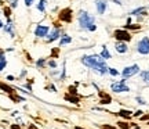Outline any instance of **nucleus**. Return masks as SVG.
Wrapping results in <instances>:
<instances>
[{
    "label": "nucleus",
    "mask_w": 149,
    "mask_h": 129,
    "mask_svg": "<svg viewBox=\"0 0 149 129\" xmlns=\"http://www.w3.org/2000/svg\"><path fill=\"white\" fill-rule=\"evenodd\" d=\"M80 63L84 65L86 68L94 71L100 76L108 75L109 65H108L107 60H104L100 54H83L80 57Z\"/></svg>",
    "instance_id": "nucleus-1"
},
{
    "label": "nucleus",
    "mask_w": 149,
    "mask_h": 129,
    "mask_svg": "<svg viewBox=\"0 0 149 129\" xmlns=\"http://www.w3.org/2000/svg\"><path fill=\"white\" fill-rule=\"evenodd\" d=\"M76 20H77L79 29H81V31H87V32H95L97 29H98V25L95 24V17L93 16V14H90L88 11L83 10V8L77 11Z\"/></svg>",
    "instance_id": "nucleus-2"
},
{
    "label": "nucleus",
    "mask_w": 149,
    "mask_h": 129,
    "mask_svg": "<svg viewBox=\"0 0 149 129\" xmlns=\"http://www.w3.org/2000/svg\"><path fill=\"white\" fill-rule=\"evenodd\" d=\"M109 87H111V90L113 92V93H116V94L131 92V87L127 85V79H124V78H122L120 81H113Z\"/></svg>",
    "instance_id": "nucleus-3"
},
{
    "label": "nucleus",
    "mask_w": 149,
    "mask_h": 129,
    "mask_svg": "<svg viewBox=\"0 0 149 129\" xmlns=\"http://www.w3.org/2000/svg\"><path fill=\"white\" fill-rule=\"evenodd\" d=\"M112 38L115 40H120V42H126V43H130L133 40V33L124 29V28H116L113 32H112Z\"/></svg>",
    "instance_id": "nucleus-4"
},
{
    "label": "nucleus",
    "mask_w": 149,
    "mask_h": 129,
    "mask_svg": "<svg viewBox=\"0 0 149 129\" xmlns=\"http://www.w3.org/2000/svg\"><path fill=\"white\" fill-rule=\"evenodd\" d=\"M135 51L139 54V56H149V36H142L139 38L135 43Z\"/></svg>",
    "instance_id": "nucleus-5"
},
{
    "label": "nucleus",
    "mask_w": 149,
    "mask_h": 129,
    "mask_svg": "<svg viewBox=\"0 0 149 129\" xmlns=\"http://www.w3.org/2000/svg\"><path fill=\"white\" fill-rule=\"evenodd\" d=\"M139 71H141V67H139V64L134 63V64H131V65L124 67V68L120 71V76H122V78H124V79H130V78H133V76L138 75Z\"/></svg>",
    "instance_id": "nucleus-6"
},
{
    "label": "nucleus",
    "mask_w": 149,
    "mask_h": 129,
    "mask_svg": "<svg viewBox=\"0 0 149 129\" xmlns=\"http://www.w3.org/2000/svg\"><path fill=\"white\" fill-rule=\"evenodd\" d=\"M62 33H64V29H62V25H59V24H55L54 28L50 31V33L47 35V38L44 39L46 43H54L59 40V38L62 36Z\"/></svg>",
    "instance_id": "nucleus-7"
},
{
    "label": "nucleus",
    "mask_w": 149,
    "mask_h": 129,
    "mask_svg": "<svg viewBox=\"0 0 149 129\" xmlns=\"http://www.w3.org/2000/svg\"><path fill=\"white\" fill-rule=\"evenodd\" d=\"M58 20L64 24H72L73 21V10L72 7H64L58 11Z\"/></svg>",
    "instance_id": "nucleus-8"
},
{
    "label": "nucleus",
    "mask_w": 149,
    "mask_h": 129,
    "mask_svg": "<svg viewBox=\"0 0 149 129\" xmlns=\"http://www.w3.org/2000/svg\"><path fill=\"white\" fill-rule=\"evenodd\" d=\"M50 31H51L50 25H47V24H37L33 33H35V38L36 39H46L47 35L50 33Z\"/></svg>",
    "instance_id": "nucleus-9"
},
{
    "label": "nucleus",
    "mask_w": 149,
    "mask_h": 129,
    "mask_svg": "<svg viewBox=\"0 0 149 129\" xmlns=\"http://www.w3.org/2000/svg\"><path fill=\"white\" fill-rule=\"evenodd\" d=\"M113 47H115V51H116L117 54H120V56H124V54H127L128 51H130V46H128V43L120 42V40H115Z\"/></svg>",
    "instance_id": "nucleus-10"
},
{
    "label": "nucleus",
    "mask_w": 149,
    "mask_h": 129,
    "mask_svg": "<svg viewBox=\"0 0 149 129\" xmlns=\"http://www.w3.org/2000/svg\"><path fill=\"white\" fill-rule=\"evenodd\" d=\"M97 93H98V97H100V100H98L100 106H109V104L113 103V99H112V96L109 93H107L104 90H98Z\"/></svg>",
    "instance_id": "nucleus-11"
},
{
    "label": "nucleus",
    "mask_w": 149,
    "mask_h": 129,
    "mask_svg": "<svg viewBox=\"0 0 149 129\" xmlns=\"http://www.w3.org/2000/svg\"><path fill=\"white\" fill-rule=\"evenodd\" d=\"M108 0H95L94 1V6H95V10L98 16H104L108 10Z\"/></svg>",
    "instance_id": "nucleus-12"
},
{
    "label": "nucleus",
    "mask_w": 149,
    "mask_h": 129,
    "mask_svg": "<svg viewBox=\"0 0 149 129\" xmlns=\"http://www.w3.org/2000/svg\"><path fill=\"white\" fill-rule=\"evenodd\" d=\"M128 16L131 17H138V16H142V17H146L149 16L148 14V7H145V6H138V7H135L133 8L131 11H128Z\"/></svg>",
    "instance_id": "nucleus-13"
},
{
    "label": "nucleus",
    "mask_w": 149,
    "mask_h": 129,
    "mask_svg": "<svg viewBox=\"0 0 149 129\" xmlns=\"http://www.w3.org/2000/svg\"><path fill=\"white\" fill-rule=\"evenodd\" d=\"M3 31H4L11 39L15 38V25L13 24L11 21V18H7V24H6L4 27H3Z\"/></svg>",
    "instance_id": "nucleus-14"
},
{
    "label": "nucleus",
    "mask_w": 149,
    "mask_h": 129,
    "mask_svg": "<svg viewBox=\"0 0 149 129\" xmlns=\"http://www.w3.org/2000/svg\"><path fill=\"white\" fill-rule=\"evenodd\" d=\"M113 115H117L120 119H127V121H130V119L133 118V111H131V110H127V108H120L117 113H113Z\"/></svg>",
    "instance_id": "nucleus-15"
},
{
    "label": "nucleus",
    "mask_w": 149,
    "mask_h": 129,
    "mask_svg": "<svg viewBox=\"0 0 149 129\" xmlns=\"http://www.w3.org/2000/svg\"><path fill=\"white\" fill-rule=\"evenodd\" d=\"M116 126H117V129H131V128H137L139 125L134 124V122H130L127 119H119L116 122Z\"/></svg>",
    "instance_id": "nucleus-16"
},
{
    "label": "nucleus",
    "mask_w": 149,
    "mask_h": 129,
    "mask_svg": "<svg viewBox=\"0 0 149 129\" xmlns=\"http://www.w3.org/2000/svg\"><path fill=\"white\" fill-rule=\"evenodd\" d=\"M124 29H127L130 32H138L142 29V24H138V22H133V24H124L123 25Z\"/></svg>",
    "instance_id": "nucleus-17"
},
{
    "label": "nucleus",
    "mask_w": 149,
    "mask_h": 129,
    "mask_svg": "<svg viewBox=\"0 0 149 129\" xmlns=\"http://www.w3.org/2000/svg\"><path fill=\"white\" fill-rule=\"evenodd\" d=\"M64 99L68 103H70V104H76V106H79L80 102H81V97L80 96H74V94H69V93H66V94L64 96Z\"/></svg>",
    "instance_id": "nucleus-18"
},
{
    "label": "nucleus",
    "mask_w": 149,
    "mask_h": 129,
    "mask_svg": "<svg viewBox=\"0 0 149 129\" xmlns=\"http://www.w3.org/2000/svg\"><path fill=\"white\" fill-rule=\"evenodd\" d=\"M70 43H72V36L64 32V33H62V36H61V38H59V40H58L59 47H64V46H66V44H70Z\"/></svg>",
    "instance_id": "nucleus-19"
},
{
    "label": "nucleus",
    "mask_w": 149,
    "mask_h": 129,
    "mask_svg": "<svg viewBox=\"0 0 149 129\" xmlns=\"http://www.w3.org/2000/svg\"><path fill=\"white\" fill-rule=\"evenodd\" d=\"M100 56H101L104 60H107V61H108V60H111V59H113V57H112L111 50L108 49L107 44H102V46H101V51H100Z\"/></svg>",
    "instance_id": "nucleus-20"
},
{
    "label": "nucleus",
    "mask_w": 149,
    "mask_h": 129,
    "mask_svg": "<svg viewBox=\"0 0 149 129\" xmlns=\"http://www.w3.org/2000/svg\"><path fill=\"white\" fill-rule=\"evenodd\" d=\"M0 90L4 92V93H7V94H11V93H14V92H15V87H13V86H10L8 83L0 81Z\"/></svg>",
    "instance_id": "nucleus-21"
},
{
    "label": "nucleus",
    "mask_w": 149,
    "mask_h": 129,
    "mask_svg": "<svg viewBox=\"0 0 149 129\" xmlns=\"http://www.w3.org/2000/svg\"><path fill=\"white\" fill-rule=\"evenodd\" d=\"M138 76H139V81L142 82V83L149 86V70H141Z\"/></svg>",
    "instance_id": "nucleus-22"
},
{
    "label": "nucleus",
    "mask_w": 149,
    "mask_h": 129,
    "mask_svg": "<svg viewBox=\"0 0 149 129\" xmlns=\"http://www.w3.org/2000/svg\"><path fill=\"white\" fill-rule=\"evenodd\" d=\"M36 8L42 16L46 14V11H47V0H39V3L36 4Z\"/></svg>",
    "instance_id": "nucleus-23"
},
{
    "label": "nucleus",
    "mask_w": 149,
    "mask_h": 129,
    "mask_svg": "<svg viewBox=\"0 0 149 129\" xmlns=\"http://www.w3.org/2000/svg\"><path fill=\"white\" fill-rule=\"evenodd\" d=\"M35 65H36L37 70H44V68H47V59H44V57L37 59L36 61H35Z\"/></svg>",
    "instance_id": "nucleus-24"
},
{
    "label": "nucleus",
    "mask_w": 149,
    "mask_h": 129,
    "mask_svg": "<svg viewBox=\"0 0 149 129\" xmlns=\"http://www.w3.org/2000/svg\"><path fill=\"white\" fill-rule=\"evenodd\" d=\"M7 59H6V51L3 50L1 53H0V72L3 70H6V67H7Z\"/></svg>",
    "instance_id": "nucleus-25"
},
{
    "label": "nucleus",
    "mask_w": 149,
    "mask_h": 129,
    "mask_svg": "<svg viewBox=\"0 0 149 129\" xmlns=\"http://www.w3.org/2000/svg\"><path fill=\"white\" fill-rule=\"evenodd\" d=\"M65 78H66V61L62 63V68H61V74H59V76H58V81L64 82Z\"/></svg>",
    "instance_id": "nucleus-26"
},
{
    "label": "nucleus",
    "mask_w": 149,
    "mask_h": 129,
    "mask_svg": "<svg viewBox=\"0 0 149 129\" xmlns=\"http://www.w3.org/2000/svg\"><path fill=\"white\" fill-rule=\"evenodd\" d=\"M8 97H10L13 102H15V103H19V102H25L26 99L25 97H22V96H19V94H17L15 92L14 93H11V94H8Z\"/></svg>",
    "instance_id": "nucleus-27"
},
{
    "label": "nucleus",
    "mask_w": 149,
    "mask_h": 129,
    "mask_svg": "<svg viewBox=\"0 0 149 129\" xmlns=\"http://www.w3.org/2000/svg\"><path fill=\"white\" fill-rule=\"evenodd\" d=\"M108 75H111L112 78H116V76H120V71L117 70V68H115V67H109Z\"/></svg>",
    "instance_id": "nucleus-28"
},
{
    "label": "nucleus",
    "mask_w": 149,
    "mask_h": 129,
    "mask_svg": "<svg viewBox=\"0 0 149 129\" xmlns=\"http://www.w3.org/2000/svg\"><path fill=\"white\" fill-rule=\"evenodd\" d=\"M47 67L50 68V70H55V68H58V63H57V60L55 59H51L47 60Z\"/></svg>",
    "instance_id": "nucleus-29"
},
{
    "label": "nucleus",
    "mask_w": 149,
    "mask_h": 129,
    "mask_svg": "<svg viewBox=\"0 0 149 129\" xmlns=\"http://www.w3.org/2000/svg\"><path fill=\"white\" fill-rule=\"evenodd\" d=\"M134 100H135V103H137V104H139V106H148V102H146L142 96H139V94L134 97Z\"/></svg>",
    "instance_id": "nucleus-30"
},
{
    "label": "nucleus",
    "mask_w": 149,
    "mask_h": 129,
    "mask_svg": "<svg viewBox=\"0 0 149 129\" xmlns=\"http://www.w3.org/2000/svg\"><path fill=\"white\" fill-rule=\"evenodd\" d=\"M3 14H4L6 18H11V14H13V8L10 6H4L3 7Z\"/></svg>",
    "instance_id": "nucleus-31"
},
{
    "label": "nucleus",
    "mask_w": 149,
    "mask_h": 129,
    "mask_svg": "<svg viewBox=\"0 0 149 129\" xmlns=\"http://www.w3.org/2000/svg\"><path fill=\"white\" fill-rule=\"evenodd\" d=\"M44 89H46L47 92H53V93H57V92H58V90H57V86L54 85L53 82H50V83H47Z\"/></svg>",
    "instance_id": "nucleus-32"
},
{
    "label": "nucleus",
    "mask_w": 149,
    "mask_h": 129,
    "mask_svg": "<svg viewBox=\"0 0 149 129\" xmlns=\"http://www.w3.org/2000/svg\"><path fill=\"white\" fill-rule=\"evenodd\" d=\"M68 93H69V94H74V96H79V92H77V87H76V85L68 86Z\"/></svg>",
    "instance_id": "nucleus-33"
},
{
    "label": "nucleus",
    "mask_w": 149,
    "mask_h": 129,
    "mask_svg": "<svg viewBox=\"0 0 149 129\" xmlns=\"http://www.w3.org/2000/svg\"><path fill=\"white\" fill-rule=\"evenodd\" d=\"M59 74H61V70H51L50 71V76H53V78H57L58 79V76H59Z\"/></svg>",
    "instance_id": "nucleus-34"
},
{
    "label": "nucleus",
    "mask_w": 149,
    "mask_h": 129,
    "mask_svg": "<svg viewBox=\"0 0 149 129\" xmlns=\"http://www.w3.org/2000/svg\"><path fill=\"white\" fill-rule=\"evenodd\" d=\"M144 114H145V113L142 111V110H137L135 113H133V118H139V117H142Z\"/></svg>",
    "instance_id": "nucleus-35"
},
{
    "label": "nucleus",
    "mask_w": 149,
    "mask_h": 129,
    "mask_svg": "<svg viewBox=\"0 0 149 129\" xmlns=\"http://www.w3.org/2000/svg\"><path fill=\"white\" fill-rule=\"evenodd\" d=\"M58 54H59V47H55L51 50V57H53V59H57Z\"/></svg>",
    "instance_id": "nucleus-36"
},
{
    "label": "nucleus",
    "mask_w": 149,
    "mask_h": 129,
    "mask_svg": "<svg viewBox=\"0 0 149 129\" xmlns=\"http://www.w3.org/2000/svg\"><path fill=\"white\" fill-rule=\"evenodd\" d=\"M102 129H117V126L115 125H109V124H105V125H101Z\"/></svg>",
    "instance_id": "nucleus-37"
},
{
    "label": "nucleus",
    "mask_w": 149,
    "mask_h": 129,
    "mask_svg": "<svg viewBox=\"0 0 149 129\" xmlns=\"http://www.w3.org/2000/svg\"><path fill=\"white\" fill-rule=\"evenodd\" d=\"M35 1H36V0H24V3H25V6H26V7H31Z\"/></svg>",
    "instance_id": "nucleus-38"
},
{
    "label": "nucleus",
    "mask_w": 149,
    "mask_h": 129,
    "mask_svg": "<svg viewBox=\"0 0 149 129\" xmlns=\"http://www.w3.org/2000/svg\"><path fill=\"white\" fill-rule=\"evenodd\" d=\"M26 74H28V71H26V70H22V71H21V74H19V79H21V78H25V76H26Z\"/></svg>",
    "instance_id": "nucleus-39"
},
{
    "label": "nucleus",
    "mask_w": 149,
    "mask_h": 129,
    "mask_svg": "<svg viewBox=\"0 0 149 129\" xmlns=\"http://www.w3.org/2000/svg\"><path fill=\"white\" fill-rule=\"evenodd\" d=\"M112 3H113V4H116V6H120V7L123 6L122 0H112Z\"/></svg>",
    "instance_id": "nucleus-40"
},
{
    "label": "nucleus",
    "mask_w": 149,
    "mask_h": 129,
    "mask_svg": "<svg viewBox=\"0 0 149 129\" xmlns=\"http://www.w3.org/2000/svg\"><path fill=\"white\" fill-rule=\"evenodd\" d=\"M126 24H133V17L127 16V18H126Z\"/></svg>",
    "instance_id": "nucleus-41"
},
{
    "label": "nucleus",
    "mask_w": 149,
    "mask_h": 129,
    "mask_svg": "<svg viewBox=\"0 0 149 129\" xmlns=\"http://www.w3.org/2000/svg\"><path fill=\"white\" fill-rule=\"evenodd\" d=\"M6 79H7V81H10V82H13V81H15V76L14 75H7Z\"/></svg>",
    "instance_id": "nucleus-42"
},
{
    "label": "nucleus",
    "mask_w": 149,
    "mask_h": 129,
    "mask_svg": "<svg viewBox=\"0 0 149 129\" xmlns=\"http://www.w3.org/2000/svg\"><path fill=\"white\" fill-rule=\"evenodd\" d=\"M10 128H11V129H22V128H21V125H17V124H13V125L10 126Z\"/></svg>",
    "instance_id": "nucleus-43"
},
{
    "label": "nucleus",
    "mask_w": 149,
    "mask_h": 129,
    "mask_svg": "<svg viewBox=\"0 0 149 129\" xmlns=\"http://www.w3.org/2000/svg\"><path fill=\"white\" fill-rule=\"evenodd\" d=\"M28 129H39V128H37L35 124H29L28 125Z\"/></svg>",
    "instance_id": "nucleus-44"
},
{
    "label": "nucleus",
    "mask_w": 149,
    "mask_h": 129,
    "mask_svg": "<svg viewBox=\"0 0 149 129\" xmlns=\"http://www.w3.org/2000/svg\"><path fill=\"white\" fill-rule=\"evenodd\" d=\"M3 27H4V24H3V21L0 20V29H3Z\"/></svg>",
    "instance_id": "nucleus-45"
},
{
    "label": "nucleus",
    "mask_w": 149,
    "mask_h": 129,
    "mask_svg": "<svg viewBox=\"0 0 149 129\" xmlns=\"http://www.w3.org/2000/svg\"><path fill=\"white\" fill-rule=\"evenodd\" d=\"M74 129H84V128H81V126H74Z\"/></svg>",
    "instance_id": "nucleus-46"
},
{
    "label": "nucleus",
    "mask_w": 149,
    "mask_h": 129,
    "mask_svg": "<svg viewBox=\"0 0 149 129\" xmlns=\"http://www.w3.org/2000/svg\"><path fill=\"white\" fill-rule=\"evenodd\" d=\"M134 129H142V128H141V126H137V128H134Z\"/></svg>",
    "instance_id": "nucleus-47"
},
{
    "label": "nucleus",
    "mask_w": 149,
    "mask_h": 129,
    "mask_svg": "<svg viewBox=\"0 0 149 129\" xmlns=\"http://www.w3.org/2000/svg\"><path fill=\"white\" fill-rule=\"evenodd\" d=\"M146 7H148V11H149V4H148V6H146Z\"/></svg>",
    "instance_id": "nucleus-48"
},
{
    "label": "nucleus",
    "mask_w": 149,
    "mask_h": 129,
    "mask_svg": "<svg viewBox=\"0 0 149 129\" xmlns=\"http://www.w3.org/2000/svg\"><path fill=\"white\" fill-rule=\"evenodd\" d=\"M1 51H3V50H1V49H0V53H1Z\"/></svg>",
    "instance_id": "nucleus-49"
},
{
    "label": "nucleus",
    "mask_w": 149,
    "mask_h": 129,
    "mask_svg": "<svg viewBox=\"0 0 149 129\" xmlns=\"http://www.w3.org/2000/svg\"><path fill=\"white\" fill-rule=\"evenodd\" d=\"M148 125H149V121H148Z\"/></svg>",
    "instance_id": "nucleus-50"
},
{
    "label": "nucleus",
    "mask_w": 149,
    "mask_h": 129,
    "mask_svg": "<svg viewBox=\"0 0 149 129\" xmlns=\"http://www.w3.org/2000/svg\"><path fill=\"white\" fill-rule=\"evenodd\" d=\"M69 1H72V0H69Z\"/></svg>",
    "instance_id": "nucleus-51"
}]
</instances>
